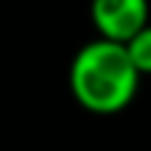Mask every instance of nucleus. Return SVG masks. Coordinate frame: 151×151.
<instances>
[{
  "label": "nucleus",
  "mask_w": 151,
  "mask_h": 151,
  "mask_svg": "<svg viewBox=\"0 0 151 151\" xmlns=\"http://www.w3.org/2000/svg\"><path fill=\"white\" fill-rule=\"evenodd\" d=\"M143 76L137 73L126 45L112 39H90L70 62V92L81 109L92 115H118L134 101Z\"/></svg>",
  "instance_id": "1"
},
{
  "label": "nucleus",
  "mask_w": 151,
  "mask_h": 151,
  "mask_svg": "<svg viewBox=\"0 0 151 151\" xmlns=\"http://www.w3.org/2000/svg\"><path fill=\"white\" fill-rule=\"evenodd\" d=\"M148 0H90V20L101 39L126 45L148 25Z\"/></svg>",
  "instance_id": "2"
},
{
  "label": "nucleus",
  "mask_w": 151,
  "mask_h": 151,
  "mask_svg": "<svg viewBox=\"0 0 151 151\" xmlns=\"http://www.w3.org/2000/svg\"><path fill=\"white\" fill-rule=\"evenodd\" d=\"M126 50H129L137 73L140 76H151V22L140 34H134V37L126 42Z\"/></svg>",
  "instance_id": "3"
}]
</instances>
